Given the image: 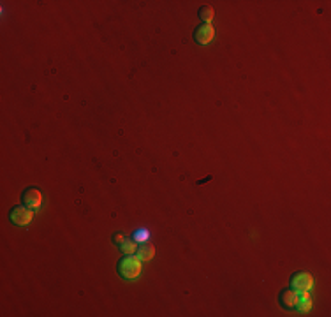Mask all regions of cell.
I'll use <instances>...</instances> for the list:
<instances>
[{"instance_id":"6da1fadb","label":"cell","mask_w":331,"mask_h":317,"mask_svg":"<svg viewBox=\"0 0 331 317\" xmlns=\"http://www.w3.org/2000/svg\"><path fill=\"white\" fill-rule=\"evenodd\" d=\"M141 263H143L141 259L137 256H134V254L122 257L117 265L118 275H120L122 278H127V280H134V278H137L141 275V268H143Z\"/></svg>"},{"instance_id":"7a4b0ae2","label":"cell","mask_w":331,"mask_h":317,"mask_svg":"<svg viewBox=\"0 0 331 317\" xmlns=\"http://www.w3.org/2000/svg\"><path fill=\"white\" fill-rule=\"evenodd\" d=\"M32 219H34V210L25 205L14 206L9 212V221L16 226H29L32 222Z\"/></svg>"},{"instance_id":"3957f363","label":"cell","mask_w":331,"mask_h":317,"mask_svg":"<svg viewBox=\"0 0 331 317\" xmlns=\"http://www.w3.org/2000/svg\"><path fill=\"white\" fill-rule=\"evenodd\" d=\"M291 287L299 291H310L314 287V277L308 272H298L291 277Z\"/></svg>"},{"instance_id":"277c9868","label":"cell","mask_w":331,"mask_h":317,"mask_svg":"<svg viewBox=\"0 0 331 317\" xmlns=\"http://www.w3.org/2000/svg\"><path fill=\"white\" fill-rule=\"evenodd\" d=\"M192 37H194V41L198 43V45H208V43H211L213 37H215L213 25L211 23H201L199 27L194 28Z\"/></svg>"},{"instance_id":"5b68a950","label":"cell","mask_w":331,"mask_h":317,"mask_svg":"<svg viewBox=\"0 0 331 317\" xmlns=\"http://www.w3.org/2000/svg\"><path fill=\"white\" fill-rule=\"evenodd\" d=\"M298 300H299V293L296 289H292V287L282 289V291H280V294H279L280 305H282L284 309H287V310L296 309V305H298Z\"/></svg>"},{"instance_id":"8992f818","label":"cell","mask_w":331,"mask_h":317,"mask_svg":"<svg viewBox=\"0 0 331 317\" xmlns=\"http://www.w3.org/2000/svg\"><path fill=\"white\" fill-rule=\"evenodd\" d=\"M21 199H23L25 206H29V208H32V210L41 208V205H42V194H41V190L34 189V187L25 190Z\"/></svg>"},{"instance_id":"52a82bcc","label":"cell","mask_w":331,"mask_h":317,"mask_svg":"<svg viewBox=\"0 0 331 317\" xmlns=\"http://www.w3.org/2000/svg\"><path fill=\"white\" fill-rule=\"evenodd\" d=\"M155 256V247L152 243H141L137 247V257L141 261H150Z\"/></svg>"},{"instance_id":"ba28073f","label":"cell","mask_w":331,"mask_h":317,"mask_svg":"<svg viewBox=\"0 0 331 317\" xmlns=\"http://www.w3.org/2000/svg\"><path fill=\"white\" fill-rule=\"evenodd\" d=\"M296 309H299V312H308L312 309V298L308 291H299V300Z\"/></svg>"},{"instance_id":"9c48e42d","label":"cell","mask_w":331,"mask_h":317,"mask_svg":"<svg viewBox=\"0 0 331 317\" xmlns=\"http://www.w3.org/2000/svg\"><path fill=\"white\" fill-rule=\"evenodd\" d=\"M118 247H120V250L124 254H125V256H130V254L136 252L137 243L132 240V238H124V240H122L120 243H118Z\"/></svg>"},{"instance_id":"30bf717a","label":"cell","mask_w":331,"mask_h":317,"mask_svg":"<svg viewBox=\"0 0 331 317\" xmlns=\"http://www.w3.org/2000/svg\"><path fill=\"white\" fill-rule=\"evenodd\" d=\"M198 16L203 20V23H211V20L215 18V9L211 7V5H203V7L199 9Z\"/></svg>"},{"instance_id":"8fae6325","label":"cell","mask_w":331,"mask_h":317,"mask_svg":"<svg viewBox=\"0 0 331 317\" xmlns=\"http://www.w3.org/2000/svg\"><path fill=\"white\" fill-rule=\"evenodd\" d=\"M148 238H150V231H148V229H145V227L136 229V231H134V234H132V240L136 241V243H146V241H148Z\"/></svg>"},{"instance_id":"7c38bea8","label":"cell","mask_w":331,"mask_h":317,"mask_svg":"<svg viewBox=\"0 0 331 317\" xmlns=\"http://www.w3.org/2000/svg\"><path fill=\"white\" fill-rule=\"evenodd\" d=\"M124 238H125V236H124V233H117V234H115V236H113V240H115V243L118 245L122 240H124Z\"/></svg>"}]
</instances>
